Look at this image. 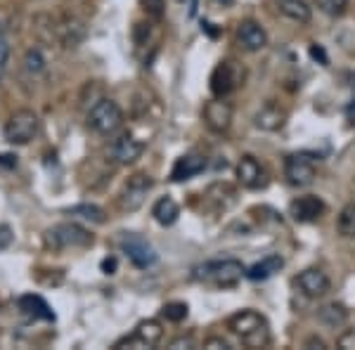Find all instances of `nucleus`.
I'll list each match as a JSON object with an SVG mask.
<instances>
[{
	"mask_svg": "<svg viewBox=\"0 0 355 350\" xmlns=\"http://www.w3.org/2000/svg\"><path fill=\"white\" fill-rule=\"evenodd\" d=\"M308 346H318V348H324V341H320V338H311V341H308Z\"/></svg>",
	"mask_w": 355,
	"mask_h": 350,
	"instance_id": "nucleus-39",
	"label": "nucleus"
},
{
	"mask_svg": "<svg viewBox=\"0 0 355 350\" xmlns=\"http://www.w3.org/2000/svg\"><path fill=\"white\" fill-rule=\"evenodd\" d=\"M123 123V112L121 107L116 105L114 100H97L88 112V125L100 135H110L114 130H119Z\"/></svg>",
	"mask_w": 355,
	"mask_h": 350,
	"instance_id": "nucleus-5",
	"label": "nucleus"
},
{
	"mask_svg": "<svg viewBox=\"0 0 355 350\" xmlns=\"http://www.w3.org/2000/svg\"><path fill=\"white\" fill-rule=\"evenodd\" d=\"M204 348H209V350H230V343H227L225 338H220V336H211V338H206V341H204Z\"/></svg>",
	"mask_w": 355,
	"mask_h": 350,
	"instance_id": "nucleus-33",
	"label": "nucleus"
},
{
	"mask_svg": "<svg viewBox=\"0 0 355 350\" xmlns=\"http://www.w3.org/2000/svg\"><path fill=\"white\" fill-rule=\"evenodd\" d=\"M246 268L237 258H218V261H206L192 270V277L197 282L214 284V286H234L244 277Z\"/></svg>",
	"mask_w": 355,
	"mask_h": 350,
	"instance_id": "nucleus-2",
	"label": "nucleus"
},
{
	"mask_svg": "<svg viewBox=\"0 0 355 350\" xmlns=\"http://www.w3.org/2000/svg\"><path fill=\"white\" fill-rule=\"evenodd\" d=\"M187 313H190L187 303H166L162 308V315L168 322H182V320L187 317Z\"/></svg>",
	"mask_w": 355,
	"mask_h": 350,
	"instance_id": "nucleus-29",
	"label": "nucleus"
},
{
	"mask_svg": "<svg viewBox=\"0 0 355 350\" xmlns=\"http://www.w3.org/2000/svg\"><path fill=\"white\" fill-rule=\"evenodd\" d=\"M315 175H318L315 161L306 154H291V157L284 159V177L289 180V185L308 187L313 185Z\"/></svg>",
	"mask_w": 355,
	"mask_h": 350,
	"instance_id": "nucleus-10",
	"label": "nucleus"
},
{
	"mask_svg": "<svg viewBox=\"0 0 355 350\" xmlns=\"http://www.w3.org/2000/svg\"><path fill=\"white\" fill-rule=\"evenodd\" d=\"M296 284H299V289L303 291V296H308V298H322V296H327L331 289L329 277L318 268L303 270L299 277H296Z\"/></svg>",
	"mask_w": 355,
	"mask_h": 350,
	"instance_id": "nucleus-14",
	"label": "nucleus"
},
{
	"mask_svg": "<svg viewBox=\"0 0 355 350\" xmlns=\"http://www.w3.org/2000/svg\"><path fill=\"white\" fill-rule=\"evenodd\" d=\"M17 306H19V310L26 315V317H33V320H48V322H53V320H55L53 308H50L48 303H45L43 298H41V296H36V294L21 296L19 301H17Z\"/></svg>",
	"mask_w": 355,
	"mask_h": 350,
	"instance_id": "nucleus-21",
	"label": "nucleus"
},
{
	"mask_svg": "<svg viewBox=\"0 0 355 350\" xmlns=\"http://www.w3.org/2000/svg\"><path fill=\"white\" fill-rule=\"evenodd\" d=\"M227 329L242 338L246 348H268L272 341L270 324L256 310H239L227 320Z\"/></svg>",
	"mask_w": 355,
	"mask_h": 350,
	"instance_id": "nucleus-1",
	"label": "nucleus"
},
{
	"mask_svg": "<svg viewBox=\"0 0 355 350\" xmlns=\"http://www.w3.org/2000/svg\"><path fill=\"white\" fill-rule=\"evenodd\" d=\"M45 244L50 249H85L93 244V234L85 227L76 225V222H60V225L50 227L45 232Z\"/></svg>",
	"mask_w": 355,
	"mask_h": 350,
	"instance_id": "nucleus-4",
	"label": "nucleus"
},
{
	"mask_svg": "<svg viewBox=\"0 0 355 350\" xmlns=\"http://www.w3.org/2000/svg\"><path fill=\"white\" fill-rule=\"evenodd\" d=\"M311 55L315 57V60L322 62V64H327V55H324V50L320 48V45H311Z\"/></svg>",
	"mask_w": 355,
	"mask_h": 350,
	"instance_id": "nucleus-37",
	"label": "nucleus"
},
{
	"mask_svg": "<svg viewBox=\"0 0 355 350\" xmlns=\"http://www.w3.org/2000/svg\"><path fill=\"white\" fill-rule=\"evenodd\" d=\"M287 109L279 107L277 102H266L259 112H256L254 116V125L261 130H268V133H275V130H279L284 123H287Z\"/></svg>",
	"mask_w": 355,
	"mask_h": 350,
	"instance_id": "nucleus-18",
	"label": "nucleus"
},
{
	"mask_svg": "<svg viewBox=\"0 0 355 350\" xmlns=\"http://www.w3.org/2000/svg\"><path fill=\"white\" fill-rule=\"evenodd\" d=\"M318 317L322 324L331 326V329H339V326L348 322V308L343 303H327V306L320 308Z\"/></svg>",
	"mask_w": 355,
	"mask_h": 350,
	"instance_id": "nucleus-24",
	"label": "nucleus"
},
{
	"mask_svg": "<svg viewBox=\"0 0 355 350\" xmlns=\"http://www.w3.org/2000/svg\"><path fill=\"white\" fill-rule=\"evenodd\" d=\"M346 114H348V116H351V119L355 116V100L351 102V105H348V109H346Z\"/></svg>",
	"mask_w": 355,
	"mask_h": 350,
	"instance_id": "nucleus-40",
	"label": "nucleus"
},
{
	"mask_svg": "<svg viewBox=\"0 0 355 350\" xmlns=\"http://www.w3.org/2000/svg\"><path fill=\"white\" fill-rule=\"evenodd\" d=\"M204 123L211 133H225L232 125V105L225 102V97H214L204 105Z\"/></svg>",
	"mask_w": 355,
	"mask_h": 350,
	"instance_id": "nucleus-11",
	"label": "nucleus"
},
{
	"mask_svg": "<svg viewBox=\"0 0 355 350\" xmlns=\"http://www.w3.org/2000/svg\"><path fill=\"white\" fill-rule=\"evenodd\" d=\"M152 216L159 225L168 227V225H173V222L178 220V216H180V206H178V202L173 197H162L157 204L152 206Z\"/></svg>",
	"mask_w": 355,
	"mask_h": 350,
	"instance_id": "nucleus-22",
	"label": "nucleus"
},
{
	"mask_svg": "<svg viewBox=\"0 0 355 350\" xmlns=\"http://www.w3.org/2000/svg\"><path fill=\"white\" fill-rule=\"evenodd\" d=\"M320 12L329 15V17H341L348 10V0H315Z\"/></svg>",
	"mask_w": 355,
	"mask_h": 350,
	"instance_id": "nucleus-28",
	"label": "nucleus"
},
{
	"mask_svg": "<svg viewBox=\"0 0 355 350\" xmlns=\"http://www.w3.org/2000/svg\"><path fill=\"white\" fill-rule=\"evenodd\" d=\"M277 8L284 17H289L291 21H299V24H308L313 17L306 0H277Z\"/></svg>",
	"mask_w": 355,
	"mask_h": 350,
	"instance_id": "nucleus-23",
	"label": "nucleus"
},
{
	"mask_svg": "<svg viewBox=\"0 0 355 350\" xmlns=\"http://www.w3.org/2000/svg\"><path fill=\"white\" fill-rule=\"evenodd\" d=\"M211 93L214 97H227L230 93L244 85V67L234 60H223L216 64L211 73Z\"/></svg>",
	"mask_w": 355,
	"mask_h": 350,
	"instance_id": "nucleus-6",
	"label": "nucleus"
},
{
	"mask_svg": "<svg viewBox=\"0 0 355 350\" xmlns=\"http://www.w3.org/2000/svg\"><path fill=\"white\" fill-rule=\"evenodd\" d=\"M194 346V341H192V336H180V338H175L173 343H171V348L178 350V348H192Z\"/></svg>",
	"mask_w": 355,
	"mask_h": 350,
	"instance_id": "nucleus-35",
	"label": "nucleus"
},
{
	"mask_svg": "<svg viewBox=\"0 0 355 350\" xmlns=\"http://www.w3.org/2000/svg\"><path fill=\"white\" fill-rule=\"evenodd\" d=\"M85 24L76 17H64L62 21L55 24V36L64 48H78L85 41Z\"/></svg>",
	"mask_w": 355,
	"mask_h": 350,
	"instance_id": "nucleus-19",
	"label": "nucleus"
},
{
	"mask_svg": "<svg viewBox=\"0 0 355 350\" xmlns=\"http://www.w3.org/2000/svg\"><path fill=\"white\" fill-rule=\"evenodd\" d=\"M102 270H105L107 274H112L114 270H116V261H114V258H107V261H102Z\"/></svg>",
	"mask_w": 355,
	"mask_h": 350,
	"instance_id": "nucleus-38",
	"label": "nucleus"
},
{
	"mask_svg": "<svg viewBox=\"0 0 355 350\" xmlns=\"http://www.w3.org/2000/svg\"><path fill=\"white\" fill-rule=\"evenodd\" d=\"M152 185H154L152 177L145 173H135L133 177H128V182H125L121 189V197H119V206H121L123 211H128V213H133V211H137L145 204Z\"/></svg>",
	"mask_w": 355,
	"mask_h": 350,
	"instance_id": "nucleus-9",
	"label": "nucleus"
},
{
	"mask_svg": "<svg viewBox=\"0 0 355 350\" xmlns=\"http://www.w3.org/2000/svg\"><path fill=\"white\" fill-rule=\"evenodd\" d=\"M164 336V326L159 320H145L135 326V331L130 336L121 338V341L114 343V350H121V348H154Z\"/></svg>",
	"mask_w": 355,
	"mask_h": 350,
	"instance_id": "nucleus-8",
	"label": "nucleus"
},
{
	"mask_svg": "<svg viewBox=\"0 0 355 350\" xmlns=\"http://www.w3.org/2000/svg\"><path fill=\"white\" fill-rule=\"evenodd\" d=\"M121 251L128 256V261L133 263L135 268H142V270L152 268L154 263L159 261L154 246L147 242L145 237H140V234H135V232H125L121 237Z\"/></svg>",
	"mask_w": 355,
	"mask_h": 350,
	"instance_id": "nucleus-7",
	"label": "nucleus"
},
{
	"mask_svg": "<svg viewBox=\"0 0 355 350\" xmlns=\"http://www.w3.org/2000/svg\"><path fill=\"white\" fill-rule=\"evenodd\" d=\"M237 43L242 45L246 53H259L268 45V33L259 21L254 19H244L237 26Z\"/></svg>",
	"mask_w": 355,
	"mask_h": 350,
	"instance_id": "nucleus-15",
	"label": "nucleus"
},
{
	"mask_svg": "<svg viewBox=\"0 0 355 350\" xmlns=\"http://www.w3.org/2000/svg\"><path fill=\"white\" fill-rule=\"evenodd\" d=\"M237 180L239 185L246 187V189H261L268 185V175H266V168L261 166V161L251 154L239 159L237 164Z\"/></svg>",
	"mask_w": 355,
	"mask_h": 350,
	"instance_id": "nucleus-12",
	"label": "nucleus"
},
{
	"mask_svg": "<svg viewBox=\"0 0 355 350\" xmlns=\"http://www.w3.org/2000/svg\"><path fill=\"white\" fill-rule=\"evenodd\" d=\"M218 5H223V8H230V5H234V0H216Z\"/></svg>",
	"mask_w": 355,
	"mask_h": 350,
	"instance_id": "nucleus-41",
	"label": "nucleus"
},
{
	"mask_svg": "<svg viewBox=\"0 0 355 350\" xmlns=\"http://www.w3.org/2000/svg\"><path fill=\"white\" fill-rule=\"evenodd\" d=\"M336 346L339 348H355V329H348L346 334L336 341Z\"/></svg>",
	"mask_w": 355,
	"mask_h": 350,
	"instance_id": "nucleus-34",
	"label": "nucleus"
},
{
	"mask_svg": "<svg viewBox=\"0 0 355 350\" xmlns=\"http://www.w3.org/2000/svg\"><path fill=\"white\" fill-rule=\"evenodd\" d=\"M41 133V119H38L36 112L31 109H19L12 116L5 121L3 135L10 145H28L33 137H38Z\"/></svg>",
	"mask_w": 355,
	"mask_h": 350,
	"instance_id": "nucleus-3",
	"label": "nucleus"
},
{
	"mask_svg": "<svg viewBox=\"0 0 355 350\" xmlns=\"http://www.w3.org/2000/svg\"><path fill=\"white\" fill-rule=\"evenodd\" d=\"M336 227H339L341 237H355V204L343 206L339 220H336Z\"/></svg>",
	"mask_w": 355,
	"mask_h": 350,
	"instance_id": "nucleus-26",
	"label": "nucleus"
},
{
	"mask_svg": "<svg viewBox=\"0 0 355 350\" xmlns=\"http://www.w3.org/2000/svg\"><path fill=\"white\" fill-rule=\"evenodd\" d=\"M142 10H145L147 15H152L154 19H159V17L164 15V8H166V0H140Z\"/></svg>",
	"mask_w": 355,
	"mask_h": 350,
	"instance_id": "nucleus-30",
	"label": "nucleus"
},
{
	"mask_svg": "<svg viewBox=\"0 0 355 350\" xmlns=\"http://www.w3.org/2000/svg\"><path fill=\"white\" fill-rule=\"evenodd\" d=\"M204 168H206L204 154H199V152L182 154V157L173 164V168H171V180L173 182L192 180V177H197L199 173H204Z\"/></svg>",
	"mask_w": 355,
	"mask_h": 350,
	"instance_id": "nucleus-17",
	"label": "nucleus"
},
{
	"mask_svg": "<svg viewBox=\"0 0 355 350\" xmlns=\"http://www.w3.org/2000/svg\"><path fill=\"white\" fill-rule=\"evenodd\" d=\"M67 213L78 216V218H83V220H90V222H95V225H102V222L107 220V213L97 204H76V206H71V209H67Z\"/></svg>",
	"mask_w": 355,
	"mask_h": 350,
	"instance_id": "nucleus-25",
	"label": "nucleus"
},
{
	"mask_svg": "<svg viewBox=\"0 0 355 350\" xmlns=\"http://www.w3.org/2000/svg\"><path fill=\"white\" fill-rule=\"evenodd\" d=\"M142 152H145V142L142 140H137V137L133 135H121L119 140H114L112 142V147H110V157L114 159L116 164H135L137 159L142 157Z\"/></svg>",
	"mask_w": 355,
	"mask_h": 350,
	"instance_id": "nucleus-16",
	"label": "nucleus"
},
{
	"mask_svg": "<svg viewBox=\"0 0 355 350\" xmlns=\"http://www.w3.org/2000/svg\"><path fill=\"white\" fill-rule=\"evenodd\" d=\"M15 242V232L10 225H5V222H0V251H5L10 244Z\"/></svg>",
	"mask_w": 355,
	"mask_h": 350,
	"instance_id": "nucleus-32",
	"label": "nucleus"
},
{
	"mask_svg": "<svg viewBox=\"0 0 355 350\" xmlns=\"http://www.w3.org/2000/svg\"><path fill=\"white\" fill-rule=\"evenodd\" d=\"M324 211H327V206L315 194H306V197H299L289 204V216L296 222H315L324 216Z\"/></svg>",
	"mask_w": 355,
	"mask_h": 350,
	"instance_id": "nucleus-13",
	"label": "nucleus"
},
{
	"mask_svg": "<svg viewBox=\"0 0 355 350\" xmlns=\"http://www.w3.org/2000/svg\"><path fill=\"white\" fill-rule=\"evenodd\" d=\"M17 157L15 154H0V168H15Z\"/></svg>",
	"mask_w": 355,
	"mask_h": 350,
	"instance_id": "nucleus-36",
	"label": "nucleus"
},
{
	"mask_svg": "<svg viewBox=\"0 0 355 350\" xmlns=\"http://www.w3.org/2000/svg\"><path fill=\"white\" fill-rule=\"evenodd\" d=\"M8 60H10V45L3 33V26H0V78H3L5 69H8Z\"/></svg>",
	"mask_w": 355,
	"mask_h": 350,
	"instance_id": "nucleus-31",
	"label": "nucleus"
},
{
	"mask_svg": "<svg viewBox=\"0 0 355 350\" xmlns=\"http://www.w3.org/2000/svg\"><path fill=\"white\" fill-rule=\"evenodd\" d=\"M282 268H284V258L279 254H270V256L263 258V261L254 263V265L244 272V277H249L251 282H266V279H270L272 274H277Z\"/></svg>",
	"mask_w": 355,
	"mask_h": 350,
	"instance_id": "nucleus-20",
	"label": "nucleus"
},
{
	"mask_svg": "<svg viewBox=\"0 0 355 350\" xmlns=\"http://www.w3.org/2000/svg\"><path fill=\"white\" fill-rule=\"evenodd\" d=\"M24 69L28 73H41L45 71V57L43 53L38 48H31V50H26V55H24Z\"/></svg>",
	"mask_w": 355,
	"mask_h": 350,
	"instance_id": "nucleus-27",
	"label": "nucleus"
}]
</instances>
